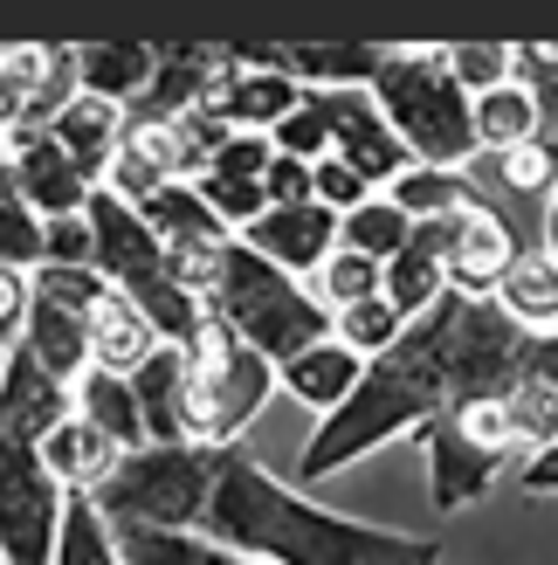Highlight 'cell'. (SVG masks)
Wrapping results in <instances>:
<instances>
[{"instance_id": "obj_34", "label": "cell", "mask_w": 558, "mask_h": 565, "mask_svg": "<svg viewBox=\"0 0 558 565\" xmlns=\"http://www.w3.org/2000/svg\"><path fill=\"white\" fill-rule=\"evenodd\" d=\"M379 269L386 263H373V256H352V248H331L324 256V269L303 282V290H311L331 318H339V310H352V303H366V297H379Z\"/></svg>"}, {"instance_id": "obj_29", "label": "cell", "mask_w": 558, "mask_h": 565, "mask_svg": "<svg viewBox=\"0 0 558 565\" xmlns=\"http://www.w3.org/2000/svg\"><path fill=\"white\" fill-rule=\"evenodd\" d=\"M386 201H394L407 221H441V214H462V207H476L483 193L469 186L462 173H434V166H407V173L386 186Z\"/></svg>"}, {"instance_id": "obj_24", "label": "cell", "mask_w": 558, "mask_h": 565, "mask_svg": "<svg viewBox=\"0 0 558 565\" xmlns=\"http://www.w3.org/2000/svg\"><path fill=\"white\" fill-rule=\"evenodd\" d=\"M69 414L90 420L97 435H110L131 456V448H146V420H138V401H131V380L125 373H97V365H83L76 386H69Z\"/></svg>"}, {"instance_id": "obj_3", "label": "cell", "mask_w": 558, "mask_h": 565, "mask_svg": "<svg viewBox=\"0 0 558 565\" xmlns=\"http://www.w3.org/2000/svg\"><path fill=\"white\" fill-rule=\"evenodd\" d=\"M69 420V386L42 373L35 352L0 359V565H55L63 483L42 469V435Z\"/></svg>"}, {"instance_id": "obj_44", "label": "cell", "mask_w": 558, "mask_h": 565, "mask_svg": "<svg viewBox=\"0 0 558 565\" xmlns=\"http://www.w3.org/2000/svg\"><path fill=\"white\" fill-rule=\"evenodd\" d=\"M28 324V269H0V359L21 345Z\"/></svg>"}, {"instance_id": "obj_17", "label": "cell", "mask_w": 558, "mask_h": 565, "mask_svg": "<svg viewBox=\"0 0 558 565\" xmlns=\"http://www.w3.org/2000/svg\"><path fill=\"white\" fill-rule=\"evenodd\" d=\"M49 138L76 159V173H83V180L104 186L110 152H118V138H125V110H118V104H104V97H83V90H76V97L49 118Z\"/></svg>"}, {"instance_id": "obj_7", "label": "cell", "mask_w": 558, "mask_h": 565, "mask_svg": "<svg viewBox=\"0 0 558 565\" xmlns=\"http://www.w3.org/2000/svg\"><path fill=\"white\" fill-rule=\"evenodd\" d=\"M83 221H90V269L118 297H131L138 310H146L159 345H186V331L201 324V297H186L180 282L165 276V248H159V235L146 228V221H138V207H125V201H110L104 186H90Z\"/></svg>"}, {"instance_id": "obj_15", "label": "cell", "mask_w": 558, "mask_h": 565, "mask_svg": "<svg viewBox=\"0 0 558 565\" xmlns=\"http://www.w3.org/2000/svg\"><path fill=\"white\" fill-rule=\"evenodd\" d=\"M173 125L165 118H131L125 110V138L110 152V173H104V193L125 207H146L159 186H173Z\"/></svg>"}, {"instance_id": "obj_21", "label": "cell", "mask_w": 558, "mask_h": 565, "mask_svg": "<svg viewBox=\"0 0 558 565\" xmlns=\"http://www.w3.org/2000/svg\"><path fill=\"white\" fill-rule=\"evenodd\" d=\"M159 345V331L146 324V310H138L131 297H118V290H104L97 303H90V365L97 373H138L146 365V352Z\"/></svg>"}, {"instance_id": "obj_22", "label": "cell", "mask_w": 558, "mask_h": 565, "mask_svg": "<svg viewBox=\"0 0 558 565\" xmlns=\"http://www.w3.org/2000/svg\"><path fill=\"white\" fill-rule=\"evenodd\" d=\"M496 310H504L511 324L538 331V338H558V263L545 256V248H517V263L504 269V282H496Z\"/></svg>"}, {"instance_id": "obj_10", "label": "cell", "mask_w": 558, "mask_h": 565, "mask_svg": "<svg viewBox=\"0 0 558 565\" xmlns=\"http://www.w3.org/2000/svg\"><path fill=\"white\" fill-rule=\"evenodd\" d=\"M228 63H221L214 90L201 110H214L228 131H276L303 104V83L283 70V49H221Z\"/></svg>"}, {"instance_id": "obj_20", "label": "cell", "mask_w": 558, "mask_h": 565, "mask_svg": "<svg viewBox=\"0 0 558 565\" xmlns=\"http://www.w3.org/2000/svg\"><path fill=\"white\" fill-rule=\"evenodd\" d=\"M152 70H159V49H146V42H90V49H76V90L118 104V110H131L152 90Z\"/></svg>"}, {"instance_id": "obj_27", "label": "cell", "mask_w": 558, "mask_h": 565, "mask_svg": "<svg viewBox=\"0 0 558 565\" xmlns=\"http://www.w3.org/2000/svg\"><path fill=\"white\" fill-rule=\"evenodd\" d=\"M138 221L159 235V248H193V242H235L228 228L214 221V207L193 193L186 180H173V186H159L146 207H138Z\"/></svg>"}, {"instance_id": "obj_12", "label": "cell", "mask_w": 558, "mask_h": 565, "mask_svg": "<svg viewBox=\"0 0 558 565\" xmlns=\"http://www.w3.org/2000/svg\"><path fill=\"white\" fill-rule=\"evenodd\" d=\"M8 146V173H14V193H21V207L42 221H69L83 214V201H90V180L76 173V159L49 138V125H21L0 138Z\"/></svg>"}, {"instance_id": "obj_26", "label": "cell", "mask_w": 558, "mask_h": 565, "mask_svg": "<svg viewBox=\"0 0 558 565\" xmlns=\"http://www.w3.org/2000/svg\"><path fill=\"white\" fill-rule=\"evenodd\" d=\"M386 49L373 42H339V49H283V70L303 90H373Z\"/></svg>"}, {"instance_id": "obj_4", "label": "cell", "mask_w": 558, "mask_h": 565, "mask_svg": "<svg viewBox=\"0 0 558 565\" xmlns=\"http://www.w3.org/2000/svg\"><path fill=\"white\" fill-rule=\"evenodd\" d=\"M386 131L407 146L414 166H434V173H462L476 159V131H469V97L455 90V76L441 70L434 42H394L386 63L373 76V90Z\"/></svg>"}, {"instance_id": "obj_32", "label": "cell", "mask_w": 558, "mask_h": 565, "mask_svg": "<svg viewBox=\"0 0 558 565\" xmlns=\"http://www.w3.org/2000/svg\"><path fill=\"white\" fill-rule=\"evenodd\" d=\"M55 565H125L110 545V524L97 518V503L69 490L63 497V531H55Z\"/></svg>"}, {"instance_id": "obj_46", "label": "cell", "mask_w": 558, "mask_h": 565, "mask_svg": "<svg viewBox=\"0 0 558 565\" xmlns=\"http://www.w3.org/2000/svg\"><path fill=\"white\" fill-rule=\"evenodd\" d=\"M545 256L558 263V186H551V207H545Z\"/></svg>"}, {"instance_id": "obj_2", "label": "cell", "mask_w": 558, "mask_h": 565, "mask_svg": "<svg viewBox=\"0 0 558 565\" xmlns=\"http://www.w3.org/2000/svg\"><path fill=\"white\" fill-rule=\"evenodd\" d=\"M201 539H214L221 552L256 558V565H441L434 539L324 511V503L297 497L290 483H276L242 441L221 448Z\"/></svg>"}, {"instance_id": "obj_41", "label": "cell", "mask_w": 558, "mask_h": 565, "mask_svg": "<svg viewBox=\"0 0 558 565\" xmlns=\"http://www.w3.org/2000/svg\"><path fill=\"white\" fill-rule=\"evenodd\" d=\"M311 201L331 207V214H352L358 201H373V186L358 180L345 159H318V166H311Z\"/></svg>"}, {"instance_id": "obj_39", "label": "cell", "mask_w": 558, "mask_h": 565, "mask_svg": "<svg viewBox=\"0 0 558 565\" xmlns=\"http://www.w3.org/2000/svg\"><path fill=\"white\" fill-rule=\"evenodd\" d=\"M269 146L283 152V159H303V166H318V159H331V125H324V104L303 90V104L290 110L283 125L269 131Z\"/></svg>"}, {"instance_id": "obj_45", "label": "cell", "mask_w": 558, "mask_h": 565, "mask_svg": "<svg viewBox=\"0 0 558 565\" xmlns=\"http://www.w3.org/2000/svg\"><path fill=\"white\" fill-rule=\"evenodd\" d=\"M517 483L532 490V497H558V441H551V448H538V456H524V462H517Z\"/></svg>"}, {"instance_id": "obj_9", "label": "cell", "mask_w": 558, "mask_h": 565, "mask_svg": "<svg viewBox=\"0 0 558 565\" xmlns=\"http://www.w3.org/2000/svg\"><path fill=\"white\" fill-rule=\"evenodd\" d=\"M110 290L97 269H28V324L21 345L35 352L42 373H55L63 386H76V373L90 365V303Z\"/></svg>"}, {"instance_id": "obj_19", "label": "cell", "mask_w": 558, "mask_h": 565, "mask_svg": "<svg viewBox=\"0 0 558 565\" xmlns=\"http://www.w3.org/2000/svg\"><path fill=\"white\" fill-rule=\"evenodd\" d=\"M228 55L221 49H159V70H152V90L131 104V118H186V110H201L214 76Z\"/></svg>"}, {"instance_id": "obj_42", "label": "cell", "mask_w": 558, "mask_h": 565, "mask_svg": "<svg viewBox=\"0 0 558 565\" xmlns=\"http://www.w3.org/2000/svg\"><path fill=\"white\" fill-rule=\"evenodd\" d=\"M42 263L49 269H90V221H83V214L49 221V228H42Z\"/></svg>"}, {"instance_id": "obj_38", "label": "cell", "mask_w": 558, "mask_h": 565, "mask_svg": "<svg viewBox=\"0 0 558 565\" xmlns=\"http://www.w3.org/2000/svg\"><path fill=\"white\" fill-rule=\"evenodd\" d=\"M496 186L517 193V201H538V193L558 186V138L545 146V138H532V146H511L496 152Z\"/></svg>"}, {"instance_id": "obj_23", "label": "cell", "mask_w": 558, "mask_h": 565, "mask_svg": "<svg viewBox=\"0 0 558 565\" xmlns=\"http://www.w3.org/2000/svg\"><path fill=\"white\" fill-rule=\"evenodd\" d=\"M118 456H125V448L110 441V435H97L90 420H76V414L55 420V428L42 435V469H49L63 490H83V497H90L104 476L118 469Z\"/></svg>"}, {"instance_id": "obj_31", "label": "cell", "mask_w": 558, "mask_h": 565, "mask_svg": "<svg viewBox=\"0 0 558 565\" xmlns=\"http://www.w3.org/2000/svg\"><path fill=\"white\" fill-rule=\"evenodd\" d=\"M441 290H449V282H441V263L428 256V248H414V242L379 269V297H386V310H400L407 324L421 318V310H434Z\"/></svg>"}, {"instance_id": "obj_18", "label": "cell", "mask_w": 558, "mask_h": 565, "mask_svg": "<svg viewBox=\"0 0 558 565\" xmlns=\"http://www.w3.org/2000/svg\"><path fill=\"white\" fill-rule=\"evenodd\" d=\"M276 380H283V393L303 401L311 414H339L358 393V380H366V359H352L339 338H318L311 352H297L290 365H276Z\"/></svg>"}, {"instance_id": "obj_40", "label": "cell", "mask_w": 558, "mask_h": 565, "mask_svg": "<svg viewBox=\"0 0 558 565\" xmlns=\"http://www.w3.org/2000/svg\"><path fill=\"white\" fill-rule=\"evenodd\" d=\"M269 159H276V146H269L262 131H228V146H221V159L207 166L201 180H248V186H262Z\"/></svg>"}, {"instance_id": "obj_36", "label": "cell", "mask_w": 558, "mask_h": 565, "mask_svg": "<svg viewBox=\"0 0 558 565\" xmlns=\"http://www.w3.org/2000/svg\"><path fill=\"white\" fill-rule=\"evenodd\" d=\"M42 263V221L21 207L14 173H8V146H0V269H35Z\"/></svg>"}, {"instance_id": "obj_16", "label": "cell", "mask_w": 558, "mask_h": 565, "mask_svg": "<svg viewBox=\"0 0 558 565\" xmlns=\"http://www.w3.org/2000/svg\"><path fill=\"white\" fill-rule=\"evenodd\" d=\"M131 401H138V420H146V441H159V448L193 441L186 435V352L180 345L146 352V365L131 373Z\"/></svg>"}, {"instance_id": "obj_25", "label": "cell", "mask_w": 558, "mask_h": 565, "mask_svg": "<svg viewBox=\"0 0 558 565\" xmlns=\"http://www.w3.org/2000/svg\"><path fill=\"white\" fill-rule=\"evenodd\" d=\"M469 131H476V152H511L545 138V104L524 90V83H504V90L469 97Z\"/></svg>"}, {"instance_id": "obj_14", "label": "cell", "mask_w": 558, "mask_h": 565, "mask_svg": "<svg viewBox=\"0 0 558 565\" xmlns=\"http://www.w3.org/2000/svg\"><path fill=\"white\" fill-rule=\"evenodd\" d=\"M242 248H256V256L269 263V269H283V276H297V282H311L318 269H324V256L339 248V214L331 207H269L256 228H242L235 235Z\"/></svg>"}, {"instance_id": "obj_6", "label": "cell", "mask_w": 558, "mask_h": 565, "mask_svg": "<svg viewBox=\"0 0 558 565\" xmlns=\"http://www.w3.org/2000/svg\"><path fill=\"white\" fill-rule=\"evenodd\" d=\"M214 469H221V448L146 441L131 456H118V469L90 490V503L110 531H201L207 497H214Z\"/></svg>"}, {"instance_id": "obj_5", "label": "cell", "mask_w": 558, "mask_h": 565, "mask_svg": "<svg viewBox=\"0 0 558 565\" xmlns=\"http://www.w3.org/2000/svg\"><path fill=\"white\" fill-rule=\"evenodd\" d=\"M201 303L269 365H290L297 352H311L318 338H331V310L303 290L297 276L269 269L256 248H242V242L221 248V276Z\"/></svg>"}, {"instance_id": "obj_30", "label": "cell", "mask_w": 558, "mask_h": 565, "mask_svg": "<svg viewBox=\"0 0 558 565\" xmlns=\"http://www.w3.org/2000/svg\"><path fill=\"white\" fill-rule=\"evenodd\" d=\"M414 235V221L386 201V193H373V201H358L352 214H339V248H352V256H373V263H394L400 248Z\"/></svg>"}, {"instance_id": "obj_33", "label": "cell", "mask_w": 558, "mask_h": 565, "mask_svg": "<svg viewBox=\"0 0 558 565\" xmlns=\"http://www.w3.org/2000/svg\"><path fill=\"white\" fill-rule=\"evenodd\" d=\"M441 70L455 76L462 97H483V90L517 83V49L511 42H449V49H441Z\"/></svg>"}, {"instance_id": "obj_13", "label": "cell", "mask_w": 558, "mask_h": 565, "mask_svg": "<svg viewBox=\"0 0 558 565\" xmlns=\"http://www.w3.org/2000/svg\"><path fill=\"white\" fill-rule=\"evenodd\" d=\"M517 228L496 207H462L455 214V242H449V256H441V282H449L455 297H496V282H504V269L517 263Z\"/></svg>"}, {"instance_id": "obj_28", "label": "cell", "mask_w": 558, "mask_h": 565, "mask_svg": "<svg viewBox=\"0 0 558 565\" xmlns=\"http://www.w3.org/2000/svg\"><path fill=\"white\" fill-rule=\"evenodd\" d=\"M125 565H256L242 552H221L201 531H110Z\"/></svg>"}, {"instance_id": "obj_8", "label": "cell", "mask_w": 558, "mask_h": 565, "mask_svg": "<svg viewBox=\"0 0 558 565\" xmlns=\"http://www.w3.org/2000/svg\"><path fill=\"white\" fill-rule=\"evenodd\" d=\"M421 448H428V497L434 511H469L496 476L524 462V441H517V420H511V401L504 393H483V401H462L421 428Z\"/></svg>"}, {"instance_id": "obj_11", "label": "cell", "mask_w": 558, "mask_h": 565, "mask_svg": "<svg viewBox=\"0 0 558 565\" xmlns=\"http://www.w3.org/2000/svg\"><path fill=\"white\" fill-rule=\"evenodd\" d=\"M318 104H324V125H331V159H345L358 180H366L373 193H386L400 173H407V146L394 131H386V118H379V104L366 97V90H311Z\"/></svg>"}, {"instance_id": "obj_1", "label": "cell", "mask_w": 558, "mask_h": 565, "mask_svg": "<svg viewBox=\"0 0 558 565\" xmlns=\"http://www.w3.org/2000/svg\"><path fill=\"white\" fill-rule=\"evenodd\" d=\"M524 380L558 386V338L511 324L504 310L483 303V297L441 290V303L421 310V318L366 365V380H358L352 401L318 420V435L303 441L297 476L303 483H324V476L352 469L358 456H373V448L434 428L449 407L483 401V393H511Z\"/></svg>"}, {"instance_id": "obj_35", "label": "cell", "mask_w": 558, "mask_h": 565, "mask_svg": "<svg viewBox=\"0 0 558 565\" xmlns=\"http://www.w3.org/2000/svg\"><path fill=\"white\" fill-rule=\"evenodd\" d=\"M400 331H407V318H400V310H386V297H366V303H352V310L331 318V338H339L352 359H366V365L394 345Z\"/></svg>"}, {"instance_id": "obj_43", "label": "cell", "mask_w": 558, "mask_h": 565, "mask_svg": "<svg viewBox=\"0 0 558 565\" xmlns=\"http://www.w3.org/2000/svg\"><path fill=\"white\" fill-rule=\"evenodd\" d=\"M262 193H269V207H311V166L276 152L262 173Z\"/></svg>"}, {"instance_id": "obj_37", "label": "cell", "mask_w": 558, "mask_h": 565, "mask_svg": "<svg viewBox=\"0 0 558 565\" xmlns=\"http://www.w3.org/2000/svg\"><path fill=\"white\" fill-rule=\"evenodd\" d=\"M165 125H173V173L193 186L221 159V146H228V125L214 110H186V118H165Z\"/></svg>"}]
</instances>
